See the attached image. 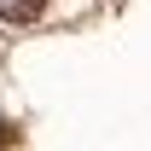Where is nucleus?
<instances>
[{
    "label": "nucleus",
    "instance_id": "f257e3e1",
    "mask_svg": "<svg viewBox=\"0 0 151 151\" xmlns=\"http://www.w3.org/2000/svg\"><path fill=\"white\" fill-rule=\"evenodd\" d=\"M47 0H0V23H35Z\"/></svg>",
    "mask_w": 151,
    "mask_h": 151
},
{
    "label": "nucleus",
    "instance_id": "f03ea898",
    "mask_svg": "<svg viewBox=\"0 0 151 151\" xmlns=\"http://www.w3.org/2000/svg\"><path fill=\"white\" fill-rule=\"evenodd\" d=\"M12 139H18V128H12V122H0V145H12Z\"/></svg>",
    "mask_w": 151,
    "mask_h": 151
}]
</instances>
